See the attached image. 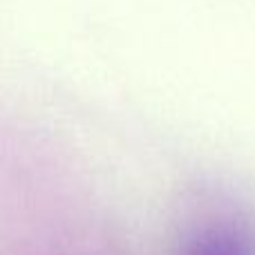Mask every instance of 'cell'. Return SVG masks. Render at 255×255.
<instances>
[{"label":"cell","instance_id":"6da1fadb","mask_svg":"<svg viewBox=\"0 0 255 255\" xmlns=\"http://www.w3.org/2000/svg\"><path fill=\"white\" fill-rule=\"evenodd\" d=\"M181 255H255V226L238 215L211 217L188 235Z\"/></svg>","mask_w":255,"mask_h":255}]
</instances>
